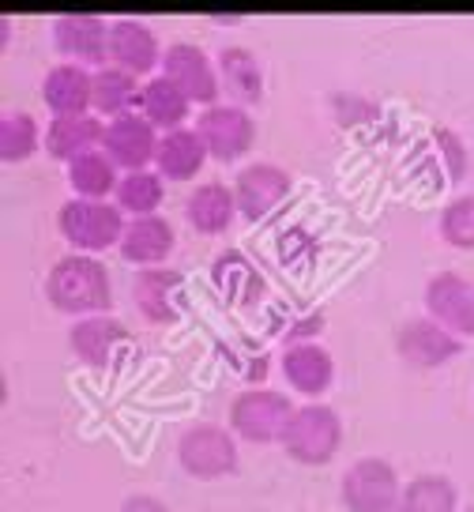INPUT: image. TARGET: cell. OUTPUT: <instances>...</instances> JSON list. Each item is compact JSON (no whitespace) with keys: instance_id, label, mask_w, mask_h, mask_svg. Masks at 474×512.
Returning <instances> with one entry per match:
<instances>
[{"instance_id":"6da1fadb","label":"cell","mask_w":474,"mask_h":512,"mask_svg":"<svg viewBox=\"0 0 474 512\" xmlns=\"http://www.w3.org/2000/svg\"><path fill=\"white\" fill-rule=\"evenodd\" d=\"M46 298L53 309L72 313V317H98L113 302L110 272L95 256L72 253L61 256L46 275Z\"/></svg>"},{"instance_id":"7a4b0ae2","label":"cell","mask_w":474,"mask_h":512,"mask_svg":"<svg viewBox=\"0 0 474 512\" xmlns=\"http://www.w3.org/2000/svg\"><path fill=\"white\" fill-rule=\"evenodd\" d=\"M283 452L294 460V464L305 467H324L335 460V452L343 445V422H339V411L328 407V403H305V407H294V415L286 422L283 433Z\"/></svg>"},{"instance_id":"3957f363","label":"cell","mask_w":474,"mask_h":512,"mask_svg":"<svg viewBox=\"0 0 474 512\" xmlns=\"http://www.w3.org/2000/svg\"><path fill=\"white\" fill-rule=\"evenodd\" d=\"M61 238L76 249V253H106L125 238V211L106 204V200H79L72 196L57 215Z\"/></svg>"},{"instance_id":"277c9868","label":"cell","mask_w":474,"mask_h":512,"mask_svg":"<svg viewBox=\"0 0 474 512\" xmlns=\"http://www.w3.org/2000/svg\"><path fill=\"white\" fill-rule=\"evenodd\" d=\"M290 415H294V403L271 388H249L230 403V426L241 441H253V445L283 441Z\"/></svg>"},{"instance_id":"5b68a950","label":"cell","mask_w":474,"mask_h":512,"mask_svg":"<svg viewBox=\"0 0 474 512\" xmlns=\"http://www.w3.org/2000/svg\"><path fill=\"white\" fill-rule=\"evenodd\" d=\"M177 464L192 479H226V475H234V433L222 430V426H189L177 437Z\"/></svg>"},{"instance_id":"8992f818","label":"cell","mask_w":474,"mask_h":512,"mask_svg":"<svg viewBox=\"0 0 474 512\" xmlns=\"http://www.w3.org/2000/svg\"><path fill=\"white\" fill-rule=\"evenodd\" d=\"M399 475L388 460L380 456H362L343 471L339 494L350 512H392L399 501Z\"/></svg>"},{"instance_id":"52a82bcc","label":"cell","mask_w":474,"mask_h":512,"mask_svg":"<svg viewBox=\"0 0 474 512\" xmlns=\"http://www.w3.org/2000/svg\"><path fill=\"white\" fill-rule=\"evenodd\" d=\"M162 76L170 83H177L189 102H200V106H219L222 95V80H219V68L211 64L200 46L192 42H174V46L162 53Z\"/></svg>"},{"instance_id":"ba28073f","label":"cell","mask_w":474,"mask_h":512,"mask_svg":"<svg viewBox=\"0 0 474 512\" xmlns=\"http://www.w3.org/2000/svg\"><path fill=\"white\" fill-rule=\"evenodd\" d=\"M196 132H200V140H204L207 155L219 162H234L241 155H249V147L256 140V125L249 110L245 106H211V110L200 113V121H196Z\"/></svg>"},{"instance_id":"9c48e42d","label":"cell","mask_w":474,"mask_h":512,"mask_svg":"<svg viewBox=\"0 0 474 512\" xmlns=\"http://www.w3.org/2000/svg\"><path fill=\"white\" fill-rule=\"evenodd\" d=\"M463 339L452 336L444 324H437L433 317H414L399 328L395 336V354L407 362L411 369H441L452 358H459Z\"/></svg>"},{"instance_id":"30bf717a","label":"cell","mask_w":474,"mask_h":512,"mask_svg":"<svg viewBox=\"0 0 474 512\" xmlns=\"http://www.w3.org/2000/svg\"><path fill=\"white\" fill-rule=\"evenodd\" d=\"M158 140H162V136H155V125H151L143 113H121V117L106 121L102 151H106V159H110L117 170L136 174V170H147V162H155Z\"/></svg>"},{"instance_id":"8fae6325","label":"cell","mask_w":474,"mask_h":512,"mask_svg":"<svg viewBox=\"0 0 474 512\" xmlns=\"http://www.w3.org/2000/svg\"><path fill=\"white\" fill-rule=\"evenodd\" d=\"M429 317L444 324L452 336H474V283L456 272H441L426 283Z\"/></svg>"},{"instance_id":"7c38bea8","label":"cell","mask_w":474,"mask_h":512,"mask_svg":"<svg viewBox=\"0 0 474 512\" xmlns=\"http://www.w3.org/2000/svg\"><path fill=\"white\" fill-rule=\"evenodd\" d=\"M53 46L83 64L110 61V23L95 12H64L53 19Z\"/></svg>"},{"instance_id":"4fadbf2b","label":"cell","mask_w":474,"mask_h":512,"mask_svg":"<svg viewBox=\"0 0 474 512\" xmlns=\"http://www.w3.org/2000/svg\"><path fill=\"white\" fill-rule=\"evenodd\" d=\"M290 196V174L275 162H253L234 177L237 215L245 219H264Z\"/></svg>"},{"instance_id":"5bb4252c","label":"cell","mask_w":474,"mask_h":512,"mask_svg":"<svg viewBox=\"0 0 474 512\" xmlns=\"http://www.w3.org/2000/svg\"><path fill=\"white\" fill-rule=\"evenodd\" d=\"M110 61L125 68L132 76H147L151 68L162 64V49H158L155 31L140 23V19H113L110 23Z\"/></svg>"},{"instance_id":"9a60e30c","label":"cell","mask_w":474,"mask_h":512,"mask_svg":"<svg viewBox=\"0 0 474 512\" xmlns=\"http://www.w3.org/2000/svg\"><path fill=\"white\" fill-rule=\"evenodd\" d=\"M91 91H95V76L83 64H53L42 76V102L53 110V117L87 113L91 110Z\"/></svg>"},{"instance_id":"2e32d148","label":"cell","mask_w":474,"mask_h":512,"mask_svg":"<svg viewBox=\"0 0 474 512\" xmlns=\"http://www.w3.org/2000/svg\"><path fill=\"white\" fill-rule=\"evenodd\" d=\"M128 339V328L121 320L106 317V313H98V317H79L72 324V332H68V343H72V354H76L79 362H87V366H110L113 351L121 347Z\"/></svg>"},{"instance_id":"e0dca14e","label":"cell","mask_w":474,"mask_h":512,"mask_svg":"<svg viewBox=\"0 0 474 512\" xmlns=\"http://www.w3.org/2000/svg\"><path fill=\"white\" fill-rule=\"evenodd\" d=\"M174 226L166 223L162 215H143L132 219L125 226V238H121V256L128 264H140V268H158L166 256L174 253Z\"/></svg>"},{"instance_id":"ac0fdd59","label":"cell","mask_w":474,"mask_h":512,"mask_svg":"<svg viewBox=\"0 0 474 512\" xmlns=\"http://www.w3.org/2000/svg\"><path fill=\"white\" fill-rule=\"evenodd\" d=\"M185 215H189V223L196 234H226L237 215L234 189L222 185V181L196 185V189L189 192V200H185Z\"/></svg>"},{"instance_id":"d6986e66","label":"cell","mask_w":474,"mask_h":512,"mask_svg":"<svg viewBox=\"0 0 474 512\" xmlns=\"http://www.w3.org/2000/svg\"><path fill=\"white\" fill-rule=\"evenodd\" d=\"M283 377L294 384V392L320 396L335 381L332 354L324 351V347H316V343H290L283 351Z\"/></svg>"},{"instance_id":"ffe728a7","label":"cell","mask_w":474,"mask_h":512,"mask_svg":"<svg viewBox=\"0 0 474 512\" xmlns=\"http://www.w3.org/2000/svg\"><path fill=\"white\" fill-rule=\"evenodd\" d=\"M102 136H106V125L98 121L95 113H76V117H53L46 132V147L53 159L61 162H76L79 155L102 147Z\"/></svg>"},{"instance_id":"44dd1931","label":"cell","mask_w":474,"mask_h":512,"mask_svg":"<svg viewBox=\"0 0 474 512\" xmlns=\"http://www.w3.org/2000/svg\"><path fill=\"white\" fill-rule=\"evenodd\" d=\"M204 159H207V147L196 128H174V132H166L158 140L155 166L166 181H192V177L204 170Z\"/></svg>"},{"instance_id":"7402d4cb","label":"cell","mask_w":474,"mask_h":512,"mask_svg":"<svg viewBox=\"0 0 474 512\" xmlns=\"http://www.w3.org/2000/svg\"><path fill=\"white\" fill-rule=\"evenodd\" d=\"M136 110H140L155 128H166V132H174V128H185L192 102H189V95H185L177 83L166 80V76H151V80L140 87Z\"/></svg>"},{"instance_id":"603a6c76","label":"cell","mask_w":474,"mask_h":512,"mask_svg":"<svg viewBox=\"0 0 474 512\" xmlns=\"http://www.w3.org/2000/svg\"><path fill=\"white\" fill-rule=\"evenodd\" d=\"M181 287V275L170 268H143L132 283V302L151 324H170L177 317L174 290Z\"/></svg>"},{"instance_id":"cb8c5ba5","label":"cell","mask_w":474,"mask_h":512,"mask_svg":"<svg viewBox=\"0 0 474 512\" xmlns=\"http://www.w3.org/2000/svg\"><path fill=\"white\" fill-rule=\"evenodd\" d=\"M219 80L230 87V95L237 98V106L260 102L264 95V76H260V61L245 46H226L219 49Z\"/></svg>"},{"instance_id":"d4e9b609","label":"cell","mask_w":474,"mask_h":512,"mask_svg":"<svg viewBox=\"0 0 474 512\" xmlns=\"http://www.w3.org/2000/svg\"><path fill=\"white\" fill-rule=\"evenodd\" d=\"M140 98V83L132 72L117 68V64H102L95 72V91H91V110H98L102 117H121V113H132Z\"/></svg>"},{"instance_id":"484cf974","label":"cell","mask_w":474,"mask_h":512,"mask_svg":"<svg viewBox=\"0 0 474 512\" xmlns=\"http://www.w3.org/2000/svg\"><path fill=\"white\" fill-rule=\"evenodd\" d=\"M117 166L106 159V151H87L76 162H68V185L79 200H106L117 192Z\"/></svg>"},{"instance_id":"4316f807","label":"cell","mask_w":474,"mask_h":512,"mask_svg":"<svg viewBox=\"0 0 474 512\" xmlns=\"http://www.w3.org/2000/svg\"><path fill=\"white\" fill-rule=\"evenodd\" d=\"M392 512H459L456 482L448 475H418L399 490Z\"/></svg>"},{"instance_id":"83f0119b","label":"cell","mask_w":474,"mask_h":512,"mask_svg":"<svg viewBox=\"0 0 474 512\" xmlns=\"http://www.w3.org/2000/svg\"><path fill=\"white\" fill-rule=\"evenodd\" d=\"M162 174H151V170H136V174H125L117 181V208L128 211V215H155L158 204H162Z\"/></svg>"},{"instance_id":"f1b7e54d","label":"cell","mask_w":474,"mask_h":512,"mask_svg":"<svg viewBox=\"0 0 474 512\" xmlns=\"http://www.w3.org/2000/svg\"><path fill=\"white\" fill-rule=\"evenodd\" d=\"M38 151V125L31 113L8 110L0 117V155L4 162H23Z\"/></svg>"},{"instance_id":"f546056e","label":"cell","mask_w":474,"mask_h":512,"mask_svg":"<svg viewBox=\"0 0 474 512\" xmlns=\"http://www.w3.org/2000/svg\"><path fill=\"white\" fill-rule=\"evenodd\" d=\"M441 238L452 249H474V196H459L441 211Z\"/></svg>"},{"instance_id":"4dcf8cb0","label":"cell","mask_w":474,"mask_h":512,"mask_svg":"<svg viewBox=\"0 0 474 512\" xmlns=\"http://www.w3.org/2000/svg\"><path fill=\"white\" fill-rule=\"evenodd\" d=\"M433 140L441 144L444 159H452V177L463 174V166H467V155H463V144H459L456 132H452V128H437V132H433Z\"/></svg>"},{"instance_id":"1f68e13d","label":"cell","mask_w":474,"mask_h":512,"mask_svg":"<svg viewBox=\"0 0 474 512\" xmlns=\"http://www.w3.org/2000/svg\"><path fill=\"white\" fill-rule=\"evenodd\" d=\"M121 512H170V509H166V501H158L155 494H132V497H125Z\"/></svg>"},{"instance_id":"d6a6232c","label":"cell","mask_w":474,"mask_h":512,"mask_svg":"<svg viewBox=\"0 0 474 512\" xmlns=\"http://www.w3.org/2000/svg\"><path fill=\"white\" fill-rule=\"evenodd\" d=\"M463 512H474V505H471V509H463Z\"/></svg>"}]
</instances>
